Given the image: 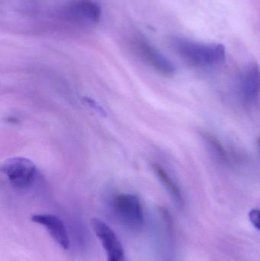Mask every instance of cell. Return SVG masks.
Returning a JSON list of instances; mask_svg holds the SVG:
<instances>
[{"instance_id":"6da1fadb","label":"cell","mask_w":260,"mask_h":261,"mask_svg":"<svg viewBox=\"0 0 260 261\" xmlns=\"http://www.w3.org/2000/svg\"><path fill=\"white\" fill-rule=\"evenodd\" d=\"M171 44L179 56L197 67H212L225 59L226 50L221 44H203L182 38H174Z\"/></svg>"},{"instance_id":"7a4b0ae2","label":"cell","mask_w":260,"mask_h":261,"mask_svg":"<svg viewBox=\"0 0 260 261\" xmlns=\"http://www.w3.org/2000/svg\"><path fill=\"white\" fill-rule=\"evenodd\" d=\"M111 210L122 225L133 231H140L145 227V220L141 202L131 193H120L113 198Z\"/></svg>"},{"instance_id":"3957f363","label":"cell","mask_w":260,"mask_h":261,"mask_svg":"<svg viewBox=\"0 0 260 261\" xmlns=\"http://www.w3.org/2000/svg\"><path fill=\"white\" fill-rule=\"evenodd\" d=\"M61 18L81 27H93L99 24L102 9L93 0H73L61 9Z\"/></svg>"},{"instance_id":"277c9868","label":"cell","mask_w":260,"mask_h":261,"mask_svg":"<svg viewBox=\"0 0 260 261\" xmlns=\"http://www.w3.org/2000/svg\"><path fill=\"white\" fill-rule=\"evenodd\" d=\"M2 172L10 184L18 189H25L35 182L37 169L31 160L21 156L11 158L5 161Z\"/></svg>"},{"instance_id":"5b68a950","label":"cell","mask_w":260,"mask_h":261,"mask_svg":"<svg viewBox=\"0 0 260 261\" xmlns=\"http://www.w3.org/2000/svg\"><path fill=\"white\" fill-rule=\"evenodd\" d=\"M134 46L139 56L157 73L164 76L175 74L176 68L172 63L145 38H136Z\"/></svg>"},{"instance_id":"8992f818","label":"cell","mask_w":260,"mask_h":261,"mask_svg":"<svg viewBox=\"0 0 260 261\" xmlns=\"http://www.w3.org/2000/svg\"><path fill=\"white\" fill-rule=\"evenodd\" d=\"M92 228L100 241L108 261H127L123 247L112 229L99 219L91 221Z\"/></svg>"},{"instance_id":"52a82bcc","label":"cell","mask_w":260,"mask_h":261,"mask_svg":"<svg viewBox=\"0 0 260 261\" xmlns=\"http://www.w3.org/2000/svg\"><path fill=\"white\" fill-rule=\"evenodd\" d=\"M32 221L44 226L52 239L63 249L68 250L70 248V239L67 228L59 217L51 214L34 215Z\"/></svg>"},{"instance_id":"ba28073f","label":"cell","mask_w":260,"mask_h":261,"mask_svg":"<svg viewBox=\"0 0 260 261\" xmlns=\"http://www.w3.org/2000/svg\"><path fill=\"white\" fill-rule=\"evenodd\" d=\"M241 93L243 99L248 102H256L260 95V68L252 64L244 70L241 81Z\"/></svg>"},{"instance_id":"9c48e42d","label":"cell","mask_w":260,"mask_h":261,"mask_svg":"<svg viewBox=\"0 0 260 261\" xmlns=\"http://www.w3.org/2000/svg\"><path fill=\"white\" fill-rule=\"evenodd\" d=\"M152 168L156 176L158 178L160 182L163 184L166 191L169 193L175 203L180 208H182L184 205V199H183V194H182L180 187L176 184L172 178L169 176L166 170L160 164H153Z\"/></svg>"},{"instance_id":"30bf717a","label":"cell","mask_w":260,"mask_h":261,"mask_svg":"<svg viewBox=\"0 0 260 261\" xmlns=\"http://www.w3.org/2000/svg\"><path fill=\"white\" fill-rule=\"evenodd\" d=\"M203 138L209 147H210L211 150L215 153V156H218V159L224 163L228 162V155H227V151L218 138H215L211 134L208 133H205L203 135Z\"/></svg>"},{"instance_id":"8fae6325","label":"cell","mask_w":260,"mask_h":261,"mask_svg":"<svg viewBox=\"0 0 260 261\" xmlns=\"http://www.w3.org/2000/svg\"><path fill=\"white\" fill-rule=\"evenodd\" d=\"M83 100L85 101V102H86L87 105L90 106L91 108L96 110V112H98L99 114L102 115L104 117L107 116L106 111L102 108V106L99 105L94 99H91V98L88 97V96H84Z\"/></svg>"},{"instance_id":"7c38bea8","label":"cell","mask_w":260,"mask_h":261,"mask_svg":"<svg viewBox=\"0 0 260 261\" xmlns=\"http://www.w3.org/2000/svg\"><path fill=\"white\" fill-rule=\"evenodd\" d=\"M249 219L252 225L260 231V210L253 208L249 213Z\"/></svg>"},{"instance_id":"4fadbf2b","label":"cell","mask_w":260,"mask_h":261,"mask_svg":"<svg viewBox=\"0 0 260 261\" xmlns=\"http://www.w3.org/2000/svg\"><path fill=\"white\" fill-rule=\"evenodd\" d=\"M258 145H259V150H260V138L258 139Z\"/></svg>"}]
</instances>
